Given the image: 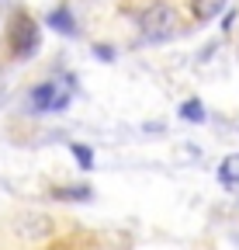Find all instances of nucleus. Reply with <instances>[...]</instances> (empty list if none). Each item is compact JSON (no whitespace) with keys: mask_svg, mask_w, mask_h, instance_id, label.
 Here are the masks:
<instances>
[{"mask_svg":"<svg viewBox=\"0 0 239 250\" xmlns=\"http://www.w3.org/2000/svg\"><path fill=\"white\" fill-rule=\"evenodd\" d=\"M70 153H73V160L80 164V170H94V149L87 143H70Z\"/></svg>","mask_w":239,"mask_h":250,"instance_id":"obj_9","label":"nucleus"},{"mask_svg":"<svg viewBox=\"0 0 239 250\" xmlns=\"http://www.w3.org/2000/svg\"><path fill=\"white\" fill-rule=\"evenodd\" d=\"M229 0H191V14L194 21H215L222 11H225Z\"/></svg>","mask_w":239,"mask_h":250,"instance_id":"obj_5","label":"nucleus"},{"mask_svg":"<svg viewBox=\"0 0 239 250\" xmlns=\"http://www.w3.org/2000/svg\"><path fill=\"white\" fill-rule=\"evenodd\" d=\"M4 4H7V0H0V7H4Z\"/></svg>","mask_w":239,"mask_h":250,"instance_id":"obj_12","label":"nucleus"},{"mask_svg":"<svg viewBox=\"0 0 239 250\" xmlns=\"http://www.w3.org/2000/svg\"><path fill=\"white\" fill-rule=\"evenodd\" d=\"M45 24L52 31H59V35H76V18H73V7L70 4H59L45 14Z\"/></svg>","mask_w":239,"mask_h":250,"instance_id":"obj_4","label":"nucleus"},{"mask_svg":"<svg viewBox=\"0 0 239 250\" xmlns=\"http://www.w3.org/2000/svg\"><path fill=\"white\" fill-rule=\"evenodd\" d=\"M73 94H76L73 77H49L24 94V108L28 115H63L73 104Z\"/></svg>","mask_w":239,"mask_h":250,"instance_id":"obj_1","label":"nucleus"},{"mask_svg":"<svg viewBox=\"0 0 239 250\" xmlns=\"http://www.w3.org/2000/svg\"><path fill=\"white\" fill-rule=\"evenodd\" d=\"M181 118H184V122H194V125H204V122H208L204 101H201V98H187V101L181 104Z\"/></svg>","mask_w":239,"mask_h":250,"instance_id":"obj_8","label":"nucleus"},{"mask_svg":"<svg viewBox=\"0 0 239 250\" xmlns=\"http://www.w3.org/2000/svg\"><path fill=\"white\" fill-rule=\"evenodd\" d=\"M94 56L104 59V62H111V59H114V49H111V45H94Z\"/></svg>","mask_w":239,"mask_h":250,"instance_id":"obj_10","label":"nucleus"},{"mask_svg":"<svg viewBox=\"0 0 239 250\" xmlns=\"http://www.w3.org/2000/svg\"><path fill=\"white\" fill-rule=\"evenodd\" d=\"M7 49H11V59H35L38 56V49H42V28H38V21L28 14V11H21V7H14L11 11V21H7Z\"/></svg>","mask_w":239,"mask_h":250,"instance_id":"obj_2","label":"nucleus"},{"mask_svg":"<svg viewBox=\"0 0 239 250\" xmlns=\"http://www.w3.org/2000/svg\"><path fill=\"white\" fill-rule=\"evenodd\" d=\"M52 198L59 202H91L94 188L91 184H66V188H52Z\"/></svg>","mask_w":239,"mask_h":250,"instance_id":"obj_6","label":"nucleus"},{"mask_svg":"<svg viewBox=\"0 0 239 250\" xmlns=\"http://www.w3.org/2000/svg\"><path fill=\"white\" fill-rule=\"evenodd\" d=\"M232 24H236V11H229V14H225V21H222V31H232Z\"/></svg>","mask_w":239,"mask_h":250,"instance_id":"obj_11","label":"nucleus"},{"mask_svg":"<svg viewBox=\"0 0 239 250\" xmlns=\"http://www.w3.org/2000/svg\"><path fill=\"white\" fill-rule=\"evenodd\" d=\"M219 181L225 188H239V153H229L219 164Z\"/></svg>","mask_w":239,"mask_h":250,"instance_id":"obj_7","label":"nucleus"},{"mask_svg":"<svg viewBox=\"0 0 239 250\" xmlns=\"http://www.w3.org/2000/svg\"><path fill=\"white\" fill-rule=\"evenodd\" d=\"M177 18H173V7L163 4V0H156V4H149L142 14H139V28H142V39L149 42H163L170 31H173Z\"/></svg>","mask_w":239,"mask_h":250,"instance_id":"obj_3","label":"nucleus"}]
</instances>
